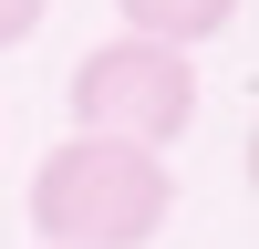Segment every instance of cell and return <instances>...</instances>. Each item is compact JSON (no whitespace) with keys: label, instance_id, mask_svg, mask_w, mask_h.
Here are the masks:
<instances>
[{"label":"cell","instance_id":"obj_3","mask_svg":"<svg viewBox=\"0 0 259 249\" xmlns=\"http://www.w3.org/2000/svg\"><path fill=\"white\" fill-rule=\"evenodd\" d=\"M124 31L135 42H166V52H197V42H218L228 21H239V0H114Z\"/></svg>","mask_w":259,"mask_h":249},{"label":"cell","instance_id":"obj_1","mask_svg":"<svg viewBox=\"0 0 259 249\" xmlns=\"http://www.w3.org/2000/svg\"><path fill=\"white\" fill-rule=\"evenodd\" d=\"M177 208V166L156 145L62 135L31 177V239L41 249H145Z\"/></svg>","mask_w":259,"mask_h":249},{"label":"cell","instance_id":"obj_2","mask_svg":"<svg viewBox=\"0 0 259 249\" xmlns=\"http://www.w3.org/2000/svg\"><path fill=\"white\" fill-rule=\"evenodd\" d=\"M187 124H197V62L166 52V42H94V52L73 62V135H114V145H177Z\"/></svg>","mask_w":259,"mask_h":249},{"label":"cell","instance_id":"obj_4","mask_svg":"<svg viewBox=\"0 0 259 249\" xmlns=\"http://www.w3.org/2000/svg\"><path fill=\"white\" fill-rule=\"evenodd\" d=\"M41 11H52V0H0V52H11V42H31Z\"/></svg>","mask_w":259,"mask_h":249}]
</instances>
